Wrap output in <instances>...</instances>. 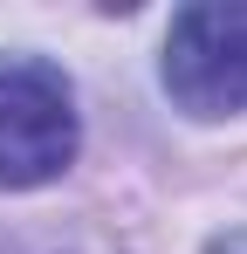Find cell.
Here are the masks:
<instances>
[{"mask_svg":"<svg viewBox=\"0 0 247 254\" xmlns=\"http://www.w3.org/2000/svg\"><path fill=\"white\" fill-rule=\"evenodd\" d=\"M76 89L41 55H0V192H35L76 165Z\"/></svg>","mask_w":247,"mask_h":254,"instance_id":"1","label":"cell"},{"mask_svg":"<svg viewBox=\"0 0 247 254\" xmlns=\"http://www.w3.org/2000/svg\"><path fill=\"white\" fill-rule=\"evenodd\" d=\"M165 96L185 117H234L247 103V7H185L165 35Z\"/></svg>","mask_w":247,"mask_h":254,"instance_id":"2","label":"cell"},{"mask_svg":"<svg viewBox=\"0 0 247 254\" xmlns=\"http://www.w3.org/2000/svg\"><path fill=\"white\" fill-rule=\"evenodd\" d=\"M0 254H124V248L103 241L96 227H35V234L0 241Z\"/></svg>","mask_w":247,"mask_h":254,"instance_id":"3","label":"cell"},{"mask_svg":"<svg viewBox=\"0 0 247 254\" xmlns=\"http://www.w3.org/2000/svg\"><path fill=\"white\" fill-rule=\"evenodd\" d=\"M206 254H247V227H234V234H213V241H206Z\"/></svg>","mask_w":247,"mask_h":254,"instance_id":"4","label":"cell"}]
</instances>
